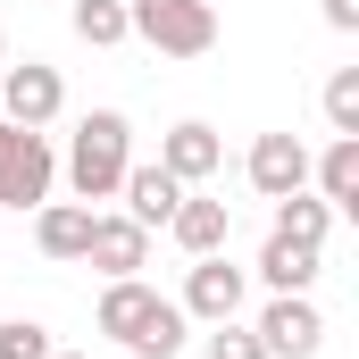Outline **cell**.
Returning <instances> with one entry per match:
<instances>
[{
    "mask_svg": "<svg viewBox=\"0 0 359 359\" xmlns=\"http://www.w3.org/2000/svg\"><path fill=\"white\" fill-rule=\"evenodd\" d=\"M126 168H134V126H126V109H84L76 134H67V159H59L67 192H76V201H117Z\"/></svg>",
    "mask_w": 359,
    "mask_h": 359,
    "instance_id": "6da1fadb",
    "label": "cell"
},
{
    "mask_svg": "<svg viewBox=\"0 0 359 359\" xmlns=\"http://www.w3.org/2000/svg\"><path fill=\"white\" fill-rule=\"evenodd\" d=\"M126 25L159 59H209L217 50V8L209 0H126Z\"/></svg>",
    "mask_w": 359,
    "mask_h": 359,
    "instance_id": "7a4b0ae2",
    "label": "cell"
},
{
    "mask_svg": "<svg viewBox=\"0 0 359 359\" xmlns=\"http://www.w3.org/2000/svg\"><path fill=\"white\" fill-rule=\"evenodd\" d=\"M50 184H59V151H50V134H34V126H8L0 117V209H42L50 201Z\"/></svg>",
    "mask_w": 359,
    "mask_h": 359,
    "instance_id": "3957f363",
    "label": "cell"
},
{
    "mask_svg": "<svg viewBox=\"0 0 359 359\" xmlns=\"http://www.w3.org/2000/svg\"><path fill=\"white\" fill-rule=\"evenodd\" d=\"M243 301H251V268H234L226 251H209V259L184 268L176 309L192 318V326H226V318H243Z\"/></svg>",
    "mask_w": 359,
    "mask_h": 359,
    "instance_id": "277c9868",
    "label": "cell"
},
{
    "mask_svg": "<svg viewBox=\"0 0 359 359\" xmlns=\"http://www.w3.org/2000/svg\"><path fill=\"white\" fill-rule=\"evenodd\" d=\"M251 334L268 343V359H318L326 351V309L309 292H268V309H259Z\"/></svg>",
    "mask_w": 359,
    "mask_h": 359,
    "instance_id": "5b68a950",
    "label": "cell"
},
{
    "mask_svg": "<svg viewBox=\"0 0 359 359\" xmlns=\"http://www.w3.org/2000/svg\"><path fill=\"white\" fill-rule=\"evenodd\" d=\"M59 109H67V84H59V67L50 59H25V67H0V117L8 126H59Z\"/></svg>",
    "mask_w": 359,
    "mask_h": 359,
    "instance_id": "8992f818",
    "label": "cell"
},
{
    "mask_svg": "<svg viewBox=\"0 0 359 359\" xmlns=\"http://www.w3.org/2000/svg\"><path fill=\"white\" fill-rule=\"evenodd\" d=\"M84 268H100V276H142V268H151V226H134L126 209H92Z\"/></svg>",
    "mask_w": 359,
    "mask_h": 359,
    "instance_id": "52a82bcc",
    "label": "cell"
},
{
    "mask_svg": "<svg viewBox=\"0 0 359 359\" xmlns=\"http://www.w3.org/2000/svg\"><path fill=\"white\" fill-rule=\"evenodd\" d=\"M243 176H251L259 201L301 192V184H309V142H301V134H259V142H251V159H243Z\"/></svg>",
    "mask_w": 359,
    "mask_h": 359,
    "instance_id": "ba28073f",
    "label": "cell"
},
{
    "mask_svg": "<svg viewBox=\"0 0 359 359\" xmlns=\"http://www.w3.org/2000/svg\"><path fill=\"white\" fill-rule=\"evenodd\" d=\"M168 292L159 284H142V276H109L100 284V301H92V326L109 334V343H134L142 326H151V309H159Z\"/></svg>",
    "mask_w": 359,
    "mask_h": 359,
    "instance_id": "9c48e42d",
    "label": "cell"
},
{
    "mask_svg": "<svg viewBox=\"0 0 359 359\" xmlns=\"http://www.w3.org/2000/svg\"><path fill=\"white\" fill-rule=\"evenodd\" d=\"M159 168H168L176 184H209L217 168H226V142H217V126H201V117L168 126V134H159Z\"/></svg>",
    "mask_w": 359,
    "mask_h": 359,
    "instance_id": "30bf717a",
    "label": "cell"
},
{
    "mask_svg": "<svg viewBox=\"0 0 359 359\" xmlns=\"http://www.w3.org/2000/svg\"><path fill=\"white\" fill-rule=\"evenodd\" d=\"M184 192H192V184H176L159 159H134V168H126V184H117L126 217H134V226H159V234H168V217H176V201H184Z\"/></svg>",
    "mask_w": 359,
    "mask_h": 359,
    "instance_id": "8fae6325",
    "label": "cell"
},
{
    "mask_svg": "<svg viewBox=\"0 0 359 359\" xmlns=\"http://www.w3.org/2000/svg\"><path fill=\"white\" fill-rule=\"evenodd\" d=\"M309 192H318L334 217L359 209V134H334L326 151H309Z\"/></svg>",
    "mask_w": 359,
    "mask_h": 359,
    "instance_id": "7c38bea8",
    "label": "cell"
},
{
    "mask_svg": "<svg viewBox=\"0 0 359 359\" xmlns=\"http://www.w3.org/2000/svg\"><path fill=\"white\" fill-rule=\"evenodd\" d=\"M34 243H42V259H59V268H84L92 201H42V209H34Z\"/></svg>",
    "mask_w": 359,
    "mask_h": 359,
    "instance_id": "4fadbf2b",
    "label": "cell"
},
{
    "mask_svg": "<svg viewBox=\"0 0 359 359\" xmlns=\"http://www.w3.org/2000/svg\"><path fill=\"white\" fill-rule=\"evenodd\" d=\"M168 234L184 243V259H209V251H226V234H234V209L226 201H209V192H184L176 217H168Z\"/></svg>",
    "mask_w": 359,
    "mask_h": 359,
    "instance_id": "5bb4252c",
    "label": "cell"
},
{
    "mask_svg": "<svg viewBox=\"0 0 359 359\" xmlns=\"http://www.w3.org/2000/svg\"><path fill=\"white\" fill-rule=\"evenodd\" d=\"M318 259H326V251H318V243H292V234H276L268 226V243H259V284H268V292H309V284H318Z\"/></svg>",
    "mask_w": 359,
    "mask_h": 359,
    "instance_id": "9a60e30c",
    "label": "cell"
},
{
    "mask_svg": "<svg viewBox=\"0 0 359 359\" xmlns=\"http://www.w3.org/2000/svg\"><path fill=\"white\" fill-rule=\"evenodd\" d=\"M276 234H292V243H318V251H326V234H334V209H326V201L301 184V192H284V201H276Z\"/></svg>",
    "mask_w": 359,
    "mask_h": 359,
    "instance_id": "2e32d148",
    "label": "cell"
},
{
    "mask_svg": "<svg viewBox=\"0 0 359 359\" xmlns=\"http://www.w3.org/2000/svg\"><path fill=\"white\" fill-rule=\"evenodd\" d=\"M67 25H76V42H92V50H117V42H134V25H126V0H76V8H67Z\"/></svg>",
    "mask_w": 359,
    "mask_h": 359,
    "instance_id": "e0dca14e",
    "label": "cell"
},
{
    "mask_svg": "<svg viewBox=\"0 0 359 359\" xmlns=\"http://www.w3.org/2000/svg\"><path fill=\"white\" fill-rule=\"evenodd\" d=\"M184 343H192V318H184L176 301H159V309H151V326H142L126 351H134V359H176Z\"/></svg>",
    "mask_w": 359,
    "mask_h": 359,
    "instance_id": "ac0fdd59",
    "label": "cell"
},
{
    "mask_svg": "<svg viewBox=\"0 0 359 359\" xmlns=\"http://www.w3.org/2000/svg\"><path fill=\"white\" fill-rule=\"evenodd\" d=\"M50 326L42 318H0V359H50Z\"/></svg>",
    "mask_w": 359,
    "mask_h": 359,
    "instance_id": "d6986e66",
    "label": "cell"
},
{
    "mask_svg": "<svg viewBox=\"0 0 359 359\" xmlns=\"http://www.w3.org/2000/svg\"><path fill=\"white\" fill-rule=\"evenodd\" d=\"M326 126L334 134H359V67H334L326 76Z\"/></svg>",
    "mask_w": 359,
    "mask_h": 359,
    "instance_id": "ffe728a7",
    "label": "cell"
},
{
    "mask_svg": "<svg viewBox=\"0 0 359 359\" xmlns=\"http://www.w3.org/2000/svg\"><path fill=\"white\" fill-rule=\"evenodd\" d=\"M209 359H268V343L243 318H226V326H209Z\"/></svg>",
    "mask_w": 359,
    "mask_h": 359,
    "instance_id": "44dd1931",
    "label": "cell"
},
{
    "mask_svg": "<svg viewBox=\"0 0 359 359\" xmlns=\"http://www.w3.org/2000/svg\"><path fill=\"white\" fill-rule=\"evenodd\" d=\"M326 25L334 34H359V0H326Z\"/></svg>",
    "mask_w": 359,
    "mask_h": 359,
    "instance_id": "7402d4cb",
    "label": "cell"
},
{
    "mask_svg": "<svg viewBox=\"0 0 359 359\" xmlns=\"http://www.w3.org/2000/svg\"><path fill=\"white\" fill-rule=\"evenodd\" d=\"M50 359H92V351H50Z\"/></svg>",
    "mask_w": 359,
    "mask_h": 359,
    "instance_id": "603a6c76",
    "label": "cell"
},
{
    "mask_svg": "<svg viewBox=\"0 0 359 359\" xmlns=\"http://www.w3.org/2000/svg\"><path fill=\"white\" fill-rule=\"evenodd\" d=\"M0 67H8V34H0Z\"/></svg>",
    "mask_w": 359,
    "mask_h": 359,
    "instance_id": "cb8c5ba5",
    "label": "cell"
}]
</instances>
